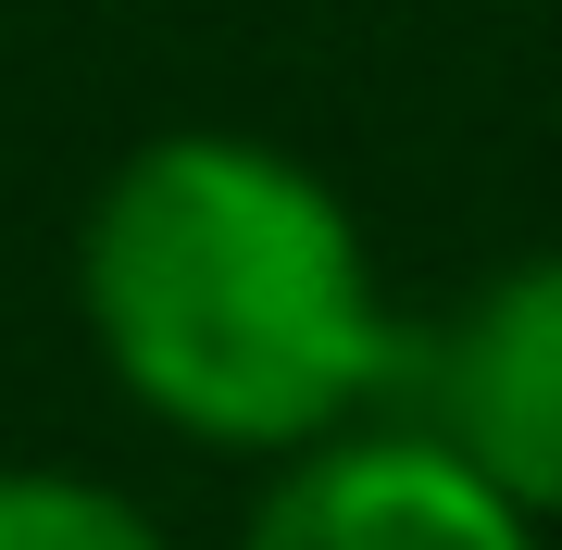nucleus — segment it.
<instances>
[{
  "mask_svg": "<svg viewBox=\"0 0 562 550\" xmlns=\"http://www.w3.org/2000/svg\"><path fill=\"white\" fill-rule=\"evenodd\" d=\"M401 426L475 463L501 501L562 513V250H525L401 350Z\"/></svg>",
  "mask_w": 562,
  "mask_h": 550,
  "instance_id": "nucleus-2",
  "label": "nucleus"
},
{
  "mask_svg": "<svg viewBox=\"0 0 562 550\" xmlns=\"http://www.w3.org/2000/svg\"><path fill=\"white\" fill-rule=\"evenodd\" d=\"M76 301L101 363L150 426L301 463L350 438L375 401H401V326H387L375 250L350 201L301 150L238 125L138 138L88 201Z\"/></svg>",
  "mask_w": 562,
  "mask_h": 550,
  "instance_id": "nucleus-1",
  "label": "nucleus"
},
{
  "mask_svg": "<svg viewBox=\"0 0 562 550\" xmlns=\"http://www.w3.org/2000/svg\"><path fill=\"white\" fill-rule=\"evenodd\" d=\"M238 550H538V513L450 463L425 426H350L276 463Z\"/></svg>",
  "mask_w": 562,
  "mask_h": 550,
  "instance_id": "nucleus-3",
  "label": "nucleus"
},
{
  "mask_svg": "<svg viewBox=\"0 0 562 550\" xmlns=\"http://www.w3.org/2000/svg\"><path fill=\"white\" fill-rule=\"evenodd\" d=\"M0 550H176V538L76 463H0Z\"/></svg>",
  "mask_w": 562,
  "mask_h": 550,
  "instance_id": "nucleus-4",
  "label": "nucleus"
}]
</instances>
